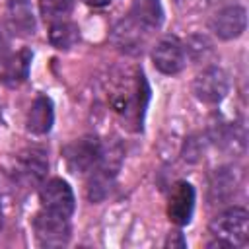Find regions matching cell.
<instances>
[{
    "label": "cell",
    "instance_id": "5bb4252c",
    "mask_svg": "<svg viewBox=\"0 0 249 249\" xmlns=\"http://www.w3.org/2000/svg\"><path fill=\"white\" fill-rule=\"evenodd\" d=\"M6 16H8V25L14 33L19 35L35 33V16L27 0H10Z\"/></svg>",
    "mask_w": 249,
    "mask_h": 249
},
{
    "label": "cell",
    "instance_id": "ba28073f",
    "mask_svg": "<svg viewBox=\"0 0 249 249\" xmlns=\"http://www.w3.org/2000/svg\"><path fill=\"white\" fill-rule=\"evenodd\" d=\"M210 31L224 41H231L235 37H239L245 27H247V12L243 6H226L222 10H218L210 23H208Z\"/></svg>",
    "mask_w": 249,
    "mask_h": 249
},
{
    "label": "cell",
    "instance_id": "30bf717a",
    "mask_svg": "<svg viewBox=\"0 0 249 249\" xmlns=\"http://www.w3.org/2000/svg\"><path fill=\"white\" fill-rule=\"evenodd\" d=\"M16 169H18L19 179H23L25 183H39L49 169V160H47L45 150L25 148L23 152H19L16 160Z\"/></svg>",
    "mask_w": 249,
    "mask_h": 249
},
{
    "label": "cell",
    "instance_id": "5b68a950",
    "mask_svg": "<svg viewBox=\"0 0 249 249\" xmlns=\"http://www.w3.org/2000/svg\"><path fill=\"white\" fill-rule=\"evenodd\" d=\"M33 230L39 245L43 247H60L70 239V224L68 218L51 214L47 210L39 212L33 220Z\"/></svg>",
    "mask_w": 249,
    "mask_h": 249
},
{
    "label": "cell",
    "instance_id": "d6986e66",
    "mask_svg": "<svg viewBox=\"0 0 249 249\" xmlns=\"http://www.w3.org/2000/svg\"><path fill=\"white\" fill-rule=\"evenodd\" d=\"M89 6H93V8H101V6H107L109 2H113V0H86Z\"/></svg>",
    "mask_w": 249,
    "mask_h": 249
},
{
    "label": "cell",
    "instance_id": "4fadbf2b",
    "mask_svg": "<svg viewBox=\"0 0 249 249\" xmlns=\"http://www.w3.org/2000/svg\"><path fill=\"white\" fill-rule=\"evenodd\" d=\"M128 19H132L144 31L158 29L163 21V8L160 0H132Z\"/></svg>",
    "mask_w": 249,
    "mask_h": 249
},
{
    "label": "cell",
    "instance_id": "8992f818",
    "mask_svg": "<svg viewBox=\"0 0 249 249\" xmlns=\"http://www.w3.org/2000/svg\"><path fill=\"white\" fill-rule=\"evenodd\" d=\"M39 200H41L43 210H47L51 214L64 216V218H70V214L74 212V206H76L74 193H72L70 185L58 177L47 181L41 187Z\"/></svg>",
    "mask_w": 249,
    "mask_h": 249
},
{
    "label": "cell",
    "instance_id": "e0dca14e",
    "mask_svg": "<svg viewBox=\"0 0 249 249\" xmlns=\"http://www.w3.org/2000/svg\"><path fill=\"white\" fill-rule=\"evenodd\" d=\"M39 8L45 19L54 21V19L66 18L72 12L74 0H39Z\"/></svg>",
    "mask_w": 249,
    "mask_h": 249
},
{
    "label": "cell",
    "instance_id": "3957f363",
    "mask_svg": "<svg viewBox=\"0 0 249 249\" xmlns=\"http://www.w3.org/2000/svg\"><path fill=\"white\" fill-rule=\"evenodd\" d=\"M101 142L95 136H82L66 144L62 150L64 161L72 173H88L93 171L101 158Z\"/></svg>",
    "mask_w": 249,
    "mask_h": 249
},
{
    "label": "cell",
    "instance_id": "6da1fadb",
    "mask_svg": "<svg viewBox=\"0 0 249 249\" xmlns=\"http://www.w3.org/2000/svg\"><path fill=\"white\" fill-rule=\"evenodd\" d=\"M210 233L214 241L208 247H243L249 237V214L241 206L220 212L210 222Z\"/></svg>",
    "mask_w": 249,
    "mask_h": 249
},
{
    "label": "cell",
    "instance_id": "2e32d148",
    "mask_svg": "<svg viewBox=\"0 0 249 249\" xmlns=\"http://www.w3.org/2000/svg\"><path fill=\"white\" fill-rule=\"evenodd\" d=\"M49 41L54 49L68 51L80 41V29L74 21H70L66 18L54 19V21H51V27H49Z\"/></svg>",
    "mask_w": 249,
    "mask_h": 249
},
{
    "label": "cell",
    "instance_id": "9c48e42d",
    "mask_svg": "<svg viewBox=\"0 0 249 249\" xmlns=\"http://www.w3.org/2000/svg\"><path fill=\"white\" fill-rule=\"evenodd\" d=\"M195 210V189L187 181H177L169 193L167 216L173 224L185 226L191 222Z\"/></svg>",
    "mask_w": 249,
    "mask_h": 249
},
{
    "label": "cell",
    "instance_id": "8fae6325",
    "mask_svg": "<svg viewBox=\"0 0 249 249\" xmlns=\"http://www.w3.org/2000/svg\"><path fill=\"white\" fill-rule=\"evenodd\" d=\"M54 123V111H53V101L47 95H37L27 111L25 126L33 134H47L53 128Z\"/></svg>",
    "mask_w": 249,
    "mask_h": 249
},
{
    "label": "cell",
    "instance_id": "ffe728a7",
    "mask_svg": "<svg viewBox=\"0 0 249 249\" xmlns=\"http://www.w3.org/2000/svg\"><path fill=\"white\" fill-rule=\"evenodd\" d=\"M2 222H4V220H2V208H0V230H2Z\"/></svg>",
    "mask_w": 249,
    "mask_h": 249
},
{
    "label": "cell",
    "instance_id": "277c9868",
    "mask_svg": "<svg viewBox=\"0 0 249 249\" xmlns=\"http://www.w3.org/2000/svg\"><path fill=\"white\" fill-rule=\"evenodd\" d=\"M230 89V78L226 74V70H222L220 66H208L204 68L200 74H196L195 82H193V93L198 101L214 105L220 103Z\"/></svg>",
    "mask_w": 249,
    "mask_h": 249
},
{
    "label": "cell",
    "instance_id": "ac0fdd59",
    "mask_svg": "<svg viewBox=\"0 0 249 249\" xmlns=\"http://www.w3.org/2000/svg\"><path fill=\"white\" fill-rule=\"evenodd\" d=\"M6 58H8V39L4 37V33H0V66L4 64Z\"/></svg>",
    "mask_w": 249,
    "mask_h": 249
},
{
    "label": "cell",
    "instance_id": "9a60e30c",
    "mask_svg": "<svg viewBox=\"0 0 249 249\" xmlns=\"http://www.w3.org/2000/svg\"><path fill=\"white\" fill-rule=\"evenodd\" d=\"M144 29L136 25L132 19H123L115 29H113V41L121 51L126 53H138L142 51L144 45Z\"/></svg>",
    "mask_w": 249,
    "mask_h": 249
},
{
    "label": "cell",
    "instance_id": "7c38bea8",
    "mask_svg": "<svg viewBox=\"0 0 249 249\" xmlns=\"http://www.w3.org/2000/svg\"><path fill=\"white\" fill-rule=\"evenodd\" d=\"M31 51L29 49H21L14 54H10L4 64H2V70H0V80L14 88V86H19L21 82H25L27 74H29V66H31Z\"/></svg>",
    "mask_w": 249,
    "mask_h": 249
},
{
    "label": "cell",
    "instance_id": "7a4b0ae2",
    "mask_svg": "<svg viewBox=\"0 0 249 249\" xmlns=\"http://www.w3.org/2000/svg\"><path fill=\"white\" fill-rule=\"evenodd\" d=\"M146 103H148V86L142 72H136L132 80L124 82V89H121L113 97L115 111L128 124H136V130L142 126V115Z\"/></svg>",
    "mask_w": 249,
    "mask_h": 249
},
{
    "label": "cell",
    "instance_id": "52a82bcc",
    "mask_svg": "<svg viewBox=\"0 0 249 249\" xmlns=\"http://www.w3.org/2000/svg\"><path fill=\"white\" fill-rule=\"evenodd\" d=\"M152 62L154 66L167 76H173L185 68L187 54H185V45L177 37H163L156 43L152 51Z\"/></svg>",
    "mask_w": 249,
    "mask_h": 249
}]
</instances>
